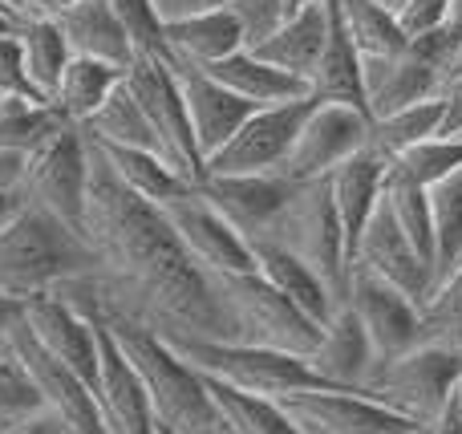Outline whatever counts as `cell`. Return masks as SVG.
Returning <instances> with one entry per match:
<instances>
[{
	"instance_id": "1",
	"label": "cell",
	"mask_w": 462,
	"mask_h": 434,
	"mask_svg": "<svg viewBox=\"0 0 462 434\" xmlns=\"http://www.w3.org/2000/svg\"><path fill=\"white\" fill-rule=\"evenodd\" d=\"M86 240L97 252V272L49 289L81 317H126L162 341H239V325L219 292V281L187 256L154 203L130 195L106 171L94 146Z\"/></svg>"
},
{
	"instance_id": "2",
	"label": "cell",
	"mask_w": 462,
	"mask_h": 434,
	"mask_svg": "<svg viewBox=\"0 0 462 434\" xmlns=\"http://www.w3.org/2000/svg\"><path fill=\"white\" fill-rule=\"evenodd\" d=\"M94 321L110 333L114 346L130 362V370L138 374L154 414V427L171 434H224V422H219L216 406H211L203 378L187 362H179V354L159 333L114 313H102Z\"/></svg>"
},
{
	"instance_id": "3",
	"label": "cell",
	"mask_w": 462,
	"mask_h": 434,
	"mask_svg": "<svg viewBox=\"0 0 462 434\" xmlns=\"http://www.w3.org/2000/svg\"><path fill=\"white\" fill-rule=\"evenodd\" d=\"M89 272H97V252L45 211L21 203V211L0 227V292L8 297L24 300Z\"/></svg>"
},
{
	"instance_id": "4",
	"label": "cell",
	"mask_w": 462,
	"mask_h": 434,
	"mask_svg": "<svg viewBox=\"0 0 462 434\" xmlns=\"http://www.w3.org/2000/svg\"><path fill=\"white\" fill-rule=\"evenodd\" d=\"M462 378V354L439 346H414L410 354L382 362L369 370L365 386L357 390L361 398L393 411L398 419L414 422V427H430L450 402Z\"/></svg>"
},
{
	"instance_id": "5",
	"label": "cell",
	"mask_w": 462,
	"mask_h": 434,
	"mask_svg": "<svg viewBox=\"0 0 462 434\" xmlns=\"http://www.w3.org/2000/svg\"><path fill=\"white\" fill-rule=\"evenodd\" d=\"M263 244H276L280 252L300 260V264L333 292L337 305L345 300L349 256H345V235H341V224H337V211H333V199H328L325 179L296 187V195L288 199V208L280 211V219L272 224Z\"/></svg>"
},
{
	"instance_id": "6",
	"label": "cell",
	"mask_w": 462,
	"mask_h": 434,
	"mask_svg": "<svg viewBox=\"0 0 462 434\" xmlns=\"http://www.w3.org/2000/svg\"><path fill=\"white\" fill-rule=\"evenodd\" d=\"M167 346L199 378L231 386L239 394L280 398V394H292V390L317 386L304 357H288V354H276V349L239 346V341H167Z\"/></svg>"
},
{
	"instance_id": "7",
	"label": "cell",
	"mask_w": 462,
	"mask_h": 434,
	"mask_svg": "<svg viewBox=\"0 0 462 434\" xmlns=\"http://www.w3.org/2000/svg\"><path fill=\"white\" fill-rule=\"evenodd\" d=\"M86 195H89V143L81 134V126L65 122L29 159L21 199L86 240Z\"/></svg>"
},
{
	"instance_id": "8",
	"label": "cell",
	"mask_w": 462,
	"mask_h": 434,
	"mask_svg": "<svg viewBox=\"0 0 462 434\" xmlns=\"http://www.w3.org/2000/svg\"><path fill=\"white\" fill-rule=\"evenodd\" d=\"M231 317L239 325V341L260 349H276L288 357H309L320 341V325H312L288 297H280L260 272L216 276Z\"/></svg>"
},
{
	"instance_id": "9",
	"label": "cell",
	"mask_w": 462,
	"mask_h": 434,
	"mask_svg": "<svg viewBox=\"0 0 462 434\" xmlns=\"http://www.w3.org/2000/svg\"><path fill=\"white\" fill-rule=\"evenodd\" d=\"M122 86L130 89V97L138 102L146 126L154 134V146H159V159L175 171L179 179H187L191 187L203 183V159L195 151L191 126H187L183 102H179V86L175 73L159 61V57H138L126 69Z\"/></svg>"
},
{
	"instance_id": "10",
	"label": "cell",
	"mask_w": 462,
	"mask_h": 434,
	"mask_svg": "<svg viewBox=\"0 0 462 434\" xmlns=\"http://www.w3.org/2000/svg\"><path fill=\"white\" fill-rule=\"evenodd\" d=\"M369 146V114L353 110L341 102H312V110L304 114L300 130L292 138L280 175L292 183H320L328 179L345 159H353L357 151Z\"/></svg>"
},
{
	"instance_id": "11",
	"label": "cell",
	"mask_w": 462,
	"mask_h": 434,
	"mask_svg": "<svg viewBox=\"0 0 462 434\" xmlns=\"http://www.w3.org/2000/svg\"><path fill=\"white\" fill-rule=\"evenodd\" d=\"M317 97H300V102L284 106H263L244 118V126L219 146L216 154L203 159V175H280L292 138L300 130L304 114L312 110Z\"/></svg>"
},
{
	"instance_id": "12",
	"label": "cell",
	"mask_w": 462,
	"mask_h": 434,
	"mask_svg": "<svg viewBox=\"0 0 462 434\" xmlns=\"http://www.w3.org/2000/svg\"><path fill=\"white\" fill-rule=\"evenodd\" d=\"M8 357L29 374V382L41 394L45 414L53 422H61L65 434H110L102 422V411H97L94 390L73 370H65V365L24 329V313H21V325L13 329V341H8Z\"/></svg>"
},
{
	"instance_id": "13",
	"label": "cell",
	"mask_w": 462,
	"mask_h": 434,
	"mask_svg": "<svg viewBox=\"0 0 462 434\" xmlns=\"http://www.w3.org/2000/svg\"><path fill=\"white\" fill-rule=\"evenodd\" d=\"M272 402L284 411V419L292 422L300 434H410V430H426L414 422L398 419L393 411L369 402V398L353 394V390H292L280 394Z\"/></svg>"
},
{
	"instance_id": "14",
	"label": "cell",
	"mask_w": 462,
	"mask_h": 434,
	"mask_svg": "<svg viewBox=\"0 0 462 434\" xmlns=\"http://www.w3.org/2000/svg\"><path fill=\"white\" fill-rule=\"evenodd\" d=\"M162 219L175 232V240L187 248V256L199 268H208L211 276H236V272H255L252 244H244L227 227V219L203 199L199 191H187L179 199L162 203Z\"/></svg>"
},
{
	"instance_id": "15",
	"label": "cell",
	"mask_w": 462,
	"mask_h": 434,
	"mask_svg": "<svg viewBox=\"0 0 462 434\" xmlns=\"http://www.w3.org/2000/svg\"><path fill=\"white\" fill-rule=\"evenodd\" d=\"M341 305H349L353 317L361 321V329H365L369 349H374V365L393 362V357L410 354L414 346H422L418 305L410 297H402L398 289H390L385 281H377V276L349 268Z\"/></svg>"
},
{
	"instance_id": "16",
	"label": "cell",
	"mask_w": 462,
	"mask_h": 434,
	"mask_svg": "<svg viewBox=\"0 0 462 434\" xmlns=\"http://www.w3.org/2000/svg\"><path fill=\"white\" fill-rule=\"evenodd\" d=\"M296 187L304 183H292L284 175H203L195 191L227 219V227L244 244H263Z\"/></svg>"
},
{
	"instance_id": "17",
	"label": "cell",
	"mask_w": 462,
	"mask_h": 434,
	"mask_svg": "<svg viewBox=\"0 0 462 434\" xmlns=\"http://www.w3.org/2000/svg\"><path fill=\"white\" fill-rule=\"evenodd\" d=\"M159 61L175 73L179 102H183L187 126H191V138H195V151H199V159H208V154H216L219 146L244 126V118L255 110V106L239 102V97L227 94L216 78H208L199 65L179 61L175 53H162Z\"/></svg>"
},
{
	"instance_id": "18",
	"label": "cell",
	"mask_w": 462,
	"mask_h": 434,
	"mask_svg": "<svg viewBox=\"0 0 462 434\" xmlns=\"http://www.w3.org/2000/svg\"><path fill=\"white\" fill-rule=\"evenodd\" d=\"M349 268H357V272H369V276H377V281H385L390 289H398L402 297L414 300L418 309H422V300L430 297V289H434L430 264H426V260L418 256L414 248H410V240L402 235V227L393 224L385 199L377 203V211L369 216L365 232H361L357 248H353V264Z\"/></svg>"
},
{
	"instance_id": "19",
	"label": "cell",
	"mask_w": 462,
	"mask_h": 434,
	"mask_svg": "<svg viewBox=\"0 0 462 434\" xmlns=\"http://www.w3.org/2000/svg\"><path fill=\"white\" fill-rule=\"evenodd\" d=\"M24 329L65 370H73L89 390H97V329L89 317H81L53 292H32V297H24Z\"/></svg>"
},
{
	"instance_id": "20",
	"label": "cell",
	"mask_w": 462,
	"mask_h": 434,
	"mask_svg": "<svg viewBox=\"0 0 462 434\" xmlns=\"http://www.w3.org/2000/svg\"><path fill=\"white\" fill-rule=\"evenodd\" d=\"M361 94H365L369 122L390 118L398 110H410L418 102H430L442 94V69L426 61L418 49L406 45L398 57H374L361 61Z\"/></svg>"
},
{
	"instance_id": "21",
	"label": "cell",
	"mask_w": 462,
	"mask_h": 434,
	"mask_svg": "<svg viewBox=\"0 0 462 434\" xmlns=\"http://www.w3.org/2000/svg\"><path fill=\"white\" fill-rule=\"evenodd\" d=\"M94 321V317H89ZM97 329V411L110 434H154V414L146 402V390L138 382V374L130 370V362L122 357V349L114 346V337L94 321Z\"/></svg>"
},
{
	"instance_id": "22",
	"label": "cell",
	"mask_w": 462,
	"mask_h": 434,
	"mask_svg": "<svg viewBox=\"0 0 462 434\" xmlns=\"http://www.w3.org/2000/svg\"><path fill=\"white\" fill-rule=\"evenodd\" d=\"M385 175H390V159H385L382 151H374V146H365V151L345 159L341 167L325 179L328 199H333V211H337V224H341V235H345V256H349V264H353V248H357L369 216H374L377 203H382Z\"/></svg>"
},
{
	"instance_id": "23",
	"label": "cell",
	"mask_w": 462,
	"mask_h": 434,
	"mask_svg": "<svg viewBox=\"0 0 462 434\" xmlns=\"http://www.w3.org/2000/svg\"><path fill=\"white\" fill-rule=\"evenodd\" d=\"M304 365L312 370L320 390H353L357 394L365 386L369 370H374V349H369L365 329L349 305H337V313L320 329L317 349L304 357Z\"/></svg>"
},
{
	"instance_id": "24",
	"label": "cell",
	"mask_w": 462,
	"mask_h": 434,
	"mask_svg": "<svg viewBox=\"0 0 462 434\" xmlns=\"http://www.w3.org/2000/svg\"><path fill=\"white\" fill-rule=\"evenodd\" d=\"M53 24H57V32H61L69 57H78V61L110 65V69H118V73H126L130 65L138 61L106 0H69V5L57 13Z\"/></svg>"
},
{
	"instance_id": "25",
	"label": "cell",
	"mask_w": 462,
	"mask_h": 434,
	"mask_svg": "<svg viewBox=\"0 0 462 434\" xmlns=\"http://www.w3.org/2000/svg\"><path fill=\"white\" fill-rule=\"evenodd\" d=\"M325 37H328V0L320 8H309V13L276 24L263 41L247 45V53H255L260 61H268L272 69H280L309 86L312 69H317V61H320V49H325Z\"/></svg>"
},
{
	"instance_id": "26",
	"label": "cell",
	"mask_w": 462,
	"mask_h": 434,
	"mask_svg": "<svg viewBox=\"0 0 462 434\" xmlns=\"http://www.w3.org/2000/svg\"><path fill=\"white\" fill-rule=\"evenodd\" d=\"M199 69L208 73V78H216L227 94L239 97V102L255 106V110L309 97V86H304V81L272 69L268 61H260V57L247 53V49H239V53H231V57H224V61H216V65H199Z\"/></svg>"
},
{
	"instance_id": "27",
	"label": "cell",
	"mask_w": 462,
	"mask_h": 434,
	"mask_svg": "<svg viewBox=\"0 0 462 434\" xmlns=\"http://www.w3.org/2000/svg\"><path fill=\"white\" fill-rule=\"evenodd\" d=\"M162 37H167V53H175L179 61H191V65H216L247 45L244 21L231 8L175 21L162 29Z\"/></svg>"
},
{
	"instance_id": "28",
	"label": "cell",
	"mask_w": 462,
	"mask_h": 434,
	"mask_svg": "<svg viewBox=\"0 0 462 434\" xmlns=\"http://www.w3.org/2000/svg\"><path fill=\"white\" fill-rule=\"evenodd\" d=\"M252 256H255V272H260L263 281L280 292V297L292 300V305L300 309L312 325H320V329H325L328 317L337 313V297H333V292H328L325 284H320L317 276L300 264V260H292L288 252H280L276 244H252Z\"/></svg>"
},
{
	"instance_id": "29",
	"label": "cell",
	"mask_w": 462,
	"mask_h": 434,
	"mask_svg": "<svg viewBox=\"0 0 462 434\" xmlns=\"http://www.w3.org/2000/svg\"><path fill=\"white\" fill-rule=\"evenodd\" d=\"M309 94L317 97V102H341V106H353V110H365L361 57H357V49L349 45V37H345L333 0H328V37H325V49H320L317 69H312V78H309Z\"/></svg>"
},
{
	"instance_id": "30",
	"label": "cell",
	"mask_w": 462,
	"mask_h": 434,
	"mask_svg": "<svg viewBox=\"0 0 462 434\" xmlns=\"http://www.w3.org/2000/svg\"><path fill=\"white\" fill-rule=\"evenodd\" d=\"M89 146H94L97 159L106 162V171H110V175L118 179L130 195L154 203V208H162V203H171V199H179V195L191 191V183L179 179L175 171H171L167 162H162L159 154H151V151H130V146L94 143V138H89Z\"/></svg>"
},
{
	"instance_id": "31",
	"label": "cell",
	"mask_w": 462,
	"mask_h": 434,
	"mask_svg": "<svg viewBox=\"0 0 462 434\" xmlns=\"http://www.w3.org/2000/svg\"><path fill=\"white\" fill-rule=\"evenodd\" d=\"M16 41V57H21V73L29 94L37 97L41 106H53L57 81H61L65 65H69V49H65L57 24H16L13 29Z\"/></svg>"
},
{
	"instance_id": "32",
	"label": "cell",
	"mask_w": 462,
	"mask_h": 434,
	"mask_svg": "<svg viewBox=\"0 0 462 434\" xmlns=\"http://www.w3.org/2000/svg\"><path fill=\"white\" fill-rule=\"evenodd\" d=\"M333 5H337V16H341L345 37L357 49L361 61L406 53L410 41H406V32L398 29V16L385 5H377V0H333Z\"/></svg>"
},
{
	"instance_id": "33",
	"label": "cell",
	"mask_w": 462,
	"mask_h": 434,
	"mask_svg": "<svg viewBox=\"0 0 462 434\" xmlns=\"http://www.w3.org/2000/svg\"><path fill=\"white\" fill-rule=\"evenodd\" d=\"M122 78H126V73L110 69V65L78 61V57H69L61 81H57L53 110L61 114L69 126H86V122L94 118L97 110H102V102L114 94V86H118Z\"/></svg>"
},
{
	"instance_id": "34",
	"label": "cell",
	"mask_w": 462,
	"mask_h": 434,
	"mask_svg": "<svg viewBox=\"0 0 462 434\" xmlns=\"http://www.w3.org/2000/svg\"><path fill=\"white\" fill-rule=\"evenodd\" d=\"M203 386H208L211 406H216L219 422H224V434H300L272 398L239 394V390L219 386V382L208 378H203Z\"/></svg>"
},
{
	"instance_id": "35",
	"label": "cell",
	"mask_w": 462,
	"mask_h": 434,
	"mask_svg": "<svg viewBox=\"0 0 462 434\" xmlns=\"http://www.w3.org/2000/svg\"><path fill=\"white\" fill-rule=\"evenodd\" d=\"M434 219V284L462 264V167L442 183L426 187Z\"/></svg>"
},
{
	"instance_id": "36",
	"label": "cell",
	"mask_w": 462,
	"mask_h": 434,
	"mask_svg": "<svg viewBox=\"0 0 462 434\" xmlns=\"http://www.w3.org/2000/svg\"><path fill=\"white\" fill-rule=\"evenodd\" d=\"M382 199H385V208H390L393 224H398L402 235L410 240V248H414L434 272V219H430V195H426V187L410 183L406 175H398V171L390 167Z\"/></svg>"
},
{
	"instance_id": "37",
	"label": "cell",
	"mask_w": 462,
	"mask_h": 434,
	"mask_svg": "<svg viewBox=\"0 0 462 434\" xmlns=\"http://www.w3.org/2000/svg\"><path fill=\"white\" fill-rule=\"evenodd\" d=\"M81 134L94 138V143H110V146H130V151H151L159 154V146H154V134L151 126H146L143 110H138V102L130 97V89L114 86V94L102 102V110L94 114V118L81 126Z\"/></svg>"
},
{
	"instance_id": "38",
	"label": "cell",
	"mask_w": 462,
	"mask_h": 434,
	"mask_svg": "<svg viewBox=\"0 0 462 434\" xmlns=\"http://www.w3.org/2000/svg\"><path fill=\"white\" fill-rule=\"evenodd\" d=\"M61 126L65 118L53 106H41L32 97H0V151H16L32 159Z\"/></svg>"
},
{
	"instance_id": "39",
	"label": "cell",
	"mask_w": 462,
	"mask_h": 434,
	"mask_svg": "<svg viewBox=\"0 0 462 434\" xmlns=\"http://www.w3.org/2000/svg\"><path fill=\"white\" fill-rule=\"evenodd\" d=\"M418 329H422V346L462 354V264L450 276H442L430 289V297L422 300Z\"/></svg>"
},
{
	"instance_id": "40",
	"label": "cell",
	"mask_w": 462,
	"mask_h": 434,
	"mask_svg": "<svg viewBox=\"0 0 462 434\" xmlns=\"http://www.w3.org/2000/svg\"><path fill=\"white\" fill-rule=\"evenodd\" d=\"M439 118H442V94L430 97V102L410 106V110L390 114V118L369 122V146H374V151H382L385 159H393V154H402V151H410V146L434 138Z\"/></svg>"
},
{
	"instance_id": "41",
	"label": "cell",
	"mask_w": 462,
	"mask_h": 434,
	"mask_svg": "<svg viewBox=\"0 0 462 434\" xmlns=\"http://www.w3.org/2000/svg\"><path fill=\"white\" fill-rule=\"evenodd\" d=\"M390 167L398 175H406L418 187H434L447 175H455L462 167V138H426V143L410 146V151L393 154Z\"/></svg>"
},
{
	"instance_id": "42",
	"label": "cell",
	"mask_w": 462,
	"mask_h": 434,
	"mask_svg": "<svg viewBox=\"0 0 462 434\" xmlns=\"http://www.w3.org/2000/svg\"><path fill=\"white\" fill-rule=\"evenodd\" d=\"M118 21L122 37L130 41L134 57H162L167 53V37H162V21L151 8V0H106Z\"/></svg>"
},
{
	"instance_id": "43",
	"label": "cell",
	"mask_w": 462,
	"mask_h": 434,
	"mask_svg": "<svg viewBox=\"0 0 462 434\" xmlns=\"http://www.w3.org/2000/svg\"><path fill=\"white\" fill-rule=\"evenodd\" d=\"M41 414H45V406H41L37 386H32L29 374L13 357H5L0 362V434L21 427V422L41 419Z\"/></svg>"
},
{
	"instance_id": "44",
	"label": "cell",
	"mask_w": 462,
	"mask_h": 434,
	"mask_svg": "<svg viewBox=\"0 0 462 434\" xmlns=\"http://www.w3.org/2000/svg\"><path fill=\"white\" fill-rule=\"evenodd\" d=\"M410 45L439 65V69H442V86H447V69H450V61H455V53L462 45V0H450L447 24H442L439 32H430V37H422V41H410Z\"/></svg>"
},
{
	"instance_id": "45",
	"label": "cell",
	"mask_w": 462,
	"mask_h": 434,
	"mask_svg": "<svg viewBox=\"0 0 462 434\" xmlns=\"http://www.w3.org/2000/svg\"><path fill=\"white\" fill-rule=\"evenodd\" d=\"M447 8L450 0H406L393 16H398V29L406 32V41H422L447 24Z\"/></svg>"
},
{
	"instance_id": "46",
	"label": "cell",
	"mask_w": 462,
	"mask_h": 434,
	"mask_svg": "<svg viewBox=\"0 0 462 434\" xmlns=\"http://www.w3.org/2000/svg\"><path fill=\"white\" fill-rule=\"evenodd\" d=\"M231 13L244 21L247 45H255V41H263L280 24V0H231Z\"/></svg>"
},
{
	"instance_id": "47",
	"label": "cell",
	"mask_w": 462,
	"mask_h": 434,
	"mask_svg": "<svg viewBox=\"0 0 462 434\" xmlns=\"http://www.w3.org/2000/svg\"><path fill=\"white\" fill-rule=\"evenodd\" d=\"M69 5V0H0V16L8 24H49L57 21V13Z\"/></svg>"
},
{
	"instance_id": "48",
	"label": "cell",
	"mask_w": 462,
	"mask_h": 434,
	"mask_svg": "<svg viewBox=\"0 0 462 434\" xmlns=\"http://www.w3.org/2000/svg\"><path fill=\"white\" fill-rule=\"evenodd\" d=\"M0 97H32L24 86L21 73V57H16V41L13 32H0ZM37 102V97H32Z\"/></svg>"
},
{
	"instance_id": "49",
	"label": "cell",
	"mask_w": 462,
	"mask_h": 434,
	"mask_svg": "<svg viewBox=\"0 0 462 434\" xmlns=\"http://www.w3.org/2000/svg\"><path fill=\"white\" fill-rule=\"evenodd\" d=\"M151 8L159 13L162 29L175 21H187V16H203V13H219V8H231V0H151Z\"/></svg>"
},
{
	"instance_id": "50",
	"label": "cell",
	"mask_w": 462,
	"mask_h": 434,
	"mask_svg": "<svg viewBox=\"0 0 462 434\" xmlns=\"http://www.w3.org/2000/svg\"><path fill=\"white\" fill-rule=\"evenodd\" d=\"M434 138H462V86L442 89V118Z\"/></svg>"
},
{
	"instance_id": "51",
	"label": "cell",
	"mask_w": 462,
	"mask_h": 434,
	"mask_svg": "<svg viewBox=\"0 0 462 434\" xmlns=\"http://www.w3.org/2000/svg\"><path fill=\"white\" fill-rule=\"evenodd\" d=\"M21 313H24V300L0 292V362L8 357V341H13V329L21 325Z\"/></svg>"
},
{
	"instance_id": "52",
	"label": "cell",
	"mask_w": 462,
	"mask_h": 434,
	"mask_svg": "<svg viewBox=\"0 0 462 434\" xmlns=\"http://www.w3.org/2000/svg\"><path fill=\"white\" fill-rule=\"evenodd\" d=\"M426 434H462V411H458V402H455V394H450V402L442 406V414L426 427Z\"/></svg>"
},
{
	"instance_id": "53",
	"label": "cell",
	"mask_w": 462,
	"mask_h": 434,
	"mask_svg": "<svg viewBox=\"0 0 462 434\" xmlns=\"http://www.w3.org/2000/svg\"><path fill=\"white\" fill-rule=\"evenodd\" d=\"M5 434H65V427H61V422H53V419H49V414H41V419L21 422V427L5 430Z\"/></svg>"
},
{
	"instance_id": "54",
	"label": "cell",
	"mask_w": 462,
	"mask_h": 434,
	"mask_svg": "<svg viewBox=\"0 0 462 434\" xmlns=\"http://www.w3.org/2000/svg\"><path fill=\"white\" fill-rule=\"evenodd\" d=\"M320 5H325V0H280V24L300 16V13H309V8H320Z\"/></svg>"
},
{
	"instance_id": "55",
	"label": "cell",
	"mask_w": 462,
	"mask_h": 434,
	"mask_svg": "<svg viewBox=\"0 0 462 434\" xmlns=\"http://www.w3.org/2000/svg\"><path fill=\"white\" fill-rule=\"evenodd\" d=\"M21 195H5V191H0V227H5L8 224V219H13L16 216V211H21Z\"/></svg>"
},
{
	"instance_id": "56",
	"label": "cell",
	"mask_w": 462,
	"mask_h": 434,
	"mask_svg": "<svg viewBox=\"0 0 462 434\" xmlns=\"http://www.w3.org/2000/svg\"><path fill=\"white\" fill-rule=\"evenodd\" d=\"M458 78H462V45H458L455 61H450V69H447V86H450V81H458ZM447 86H442V89H447Z\"/></svg>"
},
{
	"instance_id": "57",
	"label": "cell",
	"mask_w": 462,
	"mask_h": 434,
	"mask_svg": "<svg viewBox=\"0 0 462 434\" xmlns=\"http://www.w3.org/2000/svg\"><path fill=\"white\" fill-rule=\"evenodd\" d=\"M377 5H385V8H390V13H398V8L406 5V0H377Z\"/></svg>"
},
{
	"instance_id": "58",
	"label": "cell",
	"mask_w": 462,
	"mask_h": 434,
	"mask_svg": "<svg viewBox=\"0 0 462 434\" xmlns=\"http://www.w3.org/2000/svg\"><path fill=\"white\" fill-rule=\"evenodd\" d=\"M455 402H458V411H462V378H458V386H455Z\"/></svg>"
},
{
	"instance_id": "59",
	"label": "cell",
	"mask_w": 462,
	"mask_h": 434,
	"mask_svg": "<svg viewBox=\"0 0 462 434\" xmlns=\"http://www.w3.org/2000/svg\"><path fill=\"white\" fill-rule=\"evenodd\" d=\"M154 434H171V430H162V427H154Z\"/></svg>"
},
{
	"instance_id": "60",
	"label": "cell",
	"mask_w": 462,
	"mask_h": 434,
	"mask_svg": "<svg viewBox=\"0 0 462 434\" xmlns=\"http://www.w3.org/2000/svg\"><path fill=\"white\" fill-rule=\"evenodd\" d=\"M450 86H462V78H458V81H450ZM450 86H447V89H450Z\"/></svg>"
},
{
	"instance_id": "61",
	"label": "cell",
	"mask_w": 462,
	"mask_h": 434,
	"mask_svg": "<svg viewBox=\"0 0 462 434\" xmlns=\"http://www.w3.org/2000/svg\"><path fill=\"white\" fill-rule=\"evenodd\" d=\"M410 434H426V430H410Z\"/></svg>"
}]
</instances>
